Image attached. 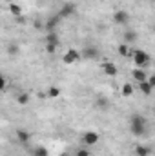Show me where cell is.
<instances>
[{
  "mask_svg": "<svg viewBox=\"0 0 155 156\" xmlns=\"http://www.w3.org/2000/svg\"><path fill=\"white\" fill-rule=\"evenodd\" d=\"M17 138H18L20 144H28L29 138H31V133L26 131V129H18V131H17Z\"/></svg>",
  "mask_w": 155,
  "mask_h": 156,
  "instance_id": "cell-12",
  "label": "cell"
},
{
  "mask_svg": "<svg viewBox=\"0 0 155 156\" xmlns=\"http://www.w3.org/2000/svg\"><path fill=\"white\" fill-rule=\"evenodd\" d=\"M57 51V45H53V44H46V53L47 55H53Z\"/></svg>",
  "mask_w": 155,
  "mask_h": 156,
  "instance_id": "cell-24",
  "label": "cell"
},
{
  "mask_svg": "<svg viewBox=\"0 0 155 156\" xmlns=\"http://www.w3.org/2000/svg\"><path fill=\"white\" fill-rule=\"evenodd\" d=\"M6 85H7V80H6V76H4V75H0V93L6 89Z\"/></svg>",
  "mask_w": 155,
  "mask_h": 156,
  "instance_id": "cell-25",
  "label": "cell"
},
{
  "mask_svg": "<svg viewBox=\"0 0 155 156\" xmlns=\"http://www.w3.org/2000/svg\"><path fill=\"white\" fill-rule=\"evenodd\" d=\"M135 40H137V33H135V31H126V33H124V44L130 45V44H133Z\"/></svg>",
  "mask_w": 155,
  "mask_h": 156,
  "instance_id": "cell-21",
  "label": "cell"
},
{
  "mask_svg": "<svg viewBox=\"0 0 155 156\" xmlns=\"http://www.w3.org/2000/svg\"><path fill=\"white\" fill-rule=\"evenodd\" d=\"M113 22H115L117 26H126V24L130 22V13L124 11V9L115 11V13H113Z\"/></svg>",
  "mask_w": 155,
  "mask_h": 156,
  "instance_id": "cell-6",
  "label": "cell"
},
{
  "mask_svg": "<svg viewBox=\"0 0 155 156\" xmlns=\"http://www.w3.org/2000/svg\"><path fill=\"white\" fill-rule=\"evenodd\" d=\"M131 76H133V80L139 83V82H146V78H148V73H146V69L135 67V69L131 71Z\"/></svg>",
  "mask_w": 155,
  "mask_h": 156,
  "instance_id": "cell-10",
  "label": "cell"
},
{
  "mask_svg": "<svg viewBox=\"0 0 155 156\" xmlns=\"http://www.w3.org/2000/svg\"><path fill=\"white\" fill-rule=\"evenodd\" d=\"M9 13L13 15V16H22V7L18 5V4H9Z\"/></svg>",
  "mask_w": 155,
  "mask_h": 156,
  "instance_id": "cell-20",
  "label": "cell"
},
{
  "mask_svg": "<svg viewBox=\"0 0 155 156\" xmlns=\"http://www.w3.org/2000/svg\"><path fill=\"white\" fill-rule=\"evenodd\" d=\"M99 140H100V134L97 131H86L82 134V142L86 145H95V144H99Z\"/></svg>",
  "mask_w": 155,
  "mask_h": 156,
  "instance_id": "cell-5",
  "label": "cell"
},
{
  "mask_svg": "<svg viewBox=\"0 0 155 156\" xmlns=\"http://www.w3.org/2000/svg\"><path fill=\"white\" fill-rule=\"evenodd\" d=\"M46 94H47L49 98H59V96H60V89H59L57 85H51V87L47 89V93H46Z\"/></svg>",
  "mask_w": 155,
  "mask_h": 156,
  "instance_id": "cell-22",
  "label": "cell"
},
{
  "mask_svg": "<svg viewBox=\"0 0 155 156\" xmlns=\"http://www.w3.org/2000/svg\"><path fill=\"white\" fill-rule=\"evenodd\" d=\"M102 73L106 76H117L119 69H117L115 64H112V62H102Z\"/></svg>",
  "mask_w": 155,
  "mask_h": 156,
  "instance_id": "cell-9",
  "label": "cell"
},
{
  "mask_svg": "<svg viewBox=\"0 0 155 156\" xmlns=\"http://www.w3.org/2000/svg\"><path fill=\"white\" fill-rule=\"evenodd\" d=\"M75 15V4H64L62 7H60V11H59V18H70V16H73Z\"/></svg>",
  "mask_w": 155,
  "mask_h": 156,
  "instance_id": "cell-7",
  "label": "cell"
},
{
  "mask_svg": "<svg viewBox=\"0 0 155 156\" xmlns=\"http://www.w3.org/2000/svg\"><path fill=\"white\" fill-rule=\"evenodd\" d=\"M139 91L144 94V96H150L153 93V87L148 83V82H139Z\"/></svg>",
  "mask_w": 155,
  "mask_h": 156,
  "instance_id": "cell-13",
  "label": "cell"
},
{
  "mask_svg": "<svg viewBox=\"0 0 155 156\" xmlns=\"http://www.w3.org/2000/svg\"><path fill=\"white\" fill-rule=\"evenodd\" d=\"M130 131L135 136H144L146 131H148V120L142 115H133L130 118Z\"/></svg>",
  "mask_w": 155,
  "mask_h": 156,
  "instance_id": "cell-1",
  "label": "cell"
},
{
  "mask_svg": "<svg viewBox=\"0 0 155 156\" xmlns=\"http://www.w3.org/2000/svg\"><path fill=\"white\" fill-rule=\"evenodd\" d=\"M135 154L137 156H150L152 154V147L150 145H137L135 147Z\"/></svg>",
  "mask_w": 155,
  "mask_h": 156,
  "instance_id": "cell-14",
  "label": "cell"
},
{
  "mask_svg": "<svg viewBox=\"0 0 155 156\" xmlns=\"http://www.w3.org/2000/svg\"><path fill=\"white\" fill-rule=\"evenodd\" d=\"M80 58H82V60H97V58H99V49H97L95 45H88V47L82 49Z\"/></svg>",
  "mask_w": 155,
  "mask_h": 156,
  "instance_id": "cell-4",
  "label": "cell"
},
{
  "mask_svg": "<svg viewBox=\"0 0 155 156\" xmlns=\"http://www.w3.org/2000/svg\"><path fill=\"white\" fill-rule=\"evenodd\" d=\"M62 60H64V64H68V66H73V64H77V62H80V60H82V58H80V51H77L75 47L68 49V51L64 53Z\"/></svg>",
  "mask_w": 155,
  "mask_h": 156,
  "instance_id": "cell-3",
  "label": "cell"
},
{
  "mask_svg": "<svg viewBox=\"0 0 155 156\" xmlns=\"http://www.w3.org/2000/svg\"><path fill=\"white\" fill-rule=\"evenodd\" d=\"M17 104L18 105H28L29 104V93H18L17 94Z\"/></svg>",
  "mask_w": 155,
  "mask_h": 156,
  "instance_id": "cell-18",
  "label": "cell"
},
{
  "mask_svg": "<svg viewBox=\"0 0 155 156\" xmlns=\"http://www.w3.org/2000/svg\"><path fill=\"white\" fill-rule=\"evenodd\" d=\"M6 51H7V55H11V56H17V55L20 53V47H18L17 44H9Z\"/></svg>",
  "mask_w": 155,
  "mask_h": 156,
  "instance_id": "cell-23",
  "label": "cell"
},
{
  "mask_svg": "<svg viewBox=\"0 0 155 156\" xmlns=\"http://www.w3.org/2000/svg\"><path fill=\"white\" fill-rule=\"evenodd\" d=\"M120 94H122L124 98H130V96L133 94V85H131V83H124V85L120 87Z\"/></svg>",
  "mask_w": 155,
  "mask_h": 156,
  "instance_id": "cell-17",
  "label": "cell"
},
{
  "mask_svg": "<svg viewBox=\"0 0 155 156\" xmlns=\"http://www.w3.org/2000/svg\"><path fill=\"white\" fill-rule=\"evenodd\" d=\"M75 156H89V151L88 149H78Z\"/></svg>",
  "mask_w": 155,
  "mask_h": 156,
  "instance_id": "cell-26",
  "label": "cell"
},
{
  "mask_svg": "<svg viewBox=\"0 0 155 156\" xmlns=\"http://www.w3.org/2000/svg\"><path fill=\"white\" fill-rule=\"evenodd\" d=\"M117 53H119L122 58H128V56L131 55V49H130V45H128V44H120V45L117 47Z\"/></svg>",
  "mask_w": 155,
  "mask_h": 156,
  "instance_id": "cell-15",
  "label": "cell"
},
{
  "mask_svg": "<svg viewBox=\"0 0 155 156\" xmlns=\"http://www.w3.org/2000/svg\"><path fill=\"white\" fill-rule=\"evenodd\" d=\"M46 44H53V45H57V47H59V44H60V40H59V35H57L55 31L47 33V35H46Z\"/></svg>",
  "mask_w": 155,
  "mask_h": 156,
  "instance_id": "cell-16",
  "label": "cell"
},
{
  "mask_svg": "<svg viewBox=\"0 0 155 156\" xmlns=\"http://www.w3.org/2000/svg\"><path fill=\"white\" fill-rule=\"evenodd\" d=\"M59 22H60V18L55 15V16H49L47 20H46V24H44V29H46V33H51V31H55L57 29V26H59Z\"/></svg>",
  "mask_w": 155,
  "mask_h": 156,
  "instance_id": "cell-8",
  "label": "cell"
},
{
  "mask_svg": "<svg viewBox=\"0 0 155 156\" xmlns=\"http://www.w3.org/2000/svg\"><path fill=\"white\" fill-rule=\"evenodd\" d=\"M95 105H97V109H100V111H108V109L112 107V102H110L106 96H97Z\"/></svg>",
  "mask_w": 155,
  "mask_h": 156,
  "instance_id": "cell-11",
  "label": "cell"
},
{
  "mask_svg": "<svg viewBox=\"0 0 155 156\" xmlns=\"http://www.w3.org/2000/svg\"><path fill=\"white\" fill-rule=\"evenodd\" d=\"M131 56H133V64H135V67L144 69V67L150 66V55H148L144 49H135V51H131Z\"/></svg>",
  "mask_w": 155,
  "mask_h": 156,
  "instance_id": "cell-2",
  "label": "cell"
},
{
  "mask_svg": "<svg viewBox=\"0 0 155 156\" xmlns=\"http://www.w3.org/2000/svg\"><path fill=\"white\" fill-rule=\"evenodd\" d=\"M31 154L33 156H49V151H47V147H44V145H37V147L31 151Z\"/></svg>",
  "mask_w": 155,
  "mask_h": 156,
  "instance_id": "cell-19",
  "label": "cell"
},
{
  "mask_svg": "<svg viewBox=\"0 0 155 156\" xmlns=\"http://www.w3.org/2000/svg\"><path fill=\"white\" fill-rule=\"evenodd\" d=\"M17 24H26V18L24 16H17Z\"/></svg>",
  "mask_w": 155,
  "mask_h": 156,
  "instance_id": "cell-27",
  "label": "cell"
}]
</instances>
